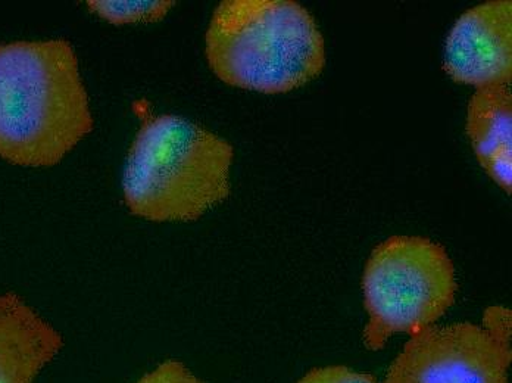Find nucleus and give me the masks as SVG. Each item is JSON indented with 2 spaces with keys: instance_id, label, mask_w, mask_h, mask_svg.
I'll return each mask as SVG.
<instances>
[{
  "instance_id": "2",
  "label": "nucleus",
  "mask_w": 512,
  "mask_h": 383,
  "mask_svg": "<svg viewBox=\"0 0 512 383\" xmlns=\"http://www.w3.org/2000/svg\"><path fill=\"white\" fill-rule=\"evenodd\" d=\"M139 111L123 177L128 210L151 221H193L226 201L233 146L186 118Z\"/></svg>"
},
{
  "instance_id": "5",
  "label": "nucleus",
  "mask_w": 512,
  "mask_h": 383,
  "mask_svg": "<svg viewBox=\"0 0 512 383\" xmlns=\"http://www.w3.org/2000/svg\"><path fill=\"white\" fill-rule=\"evenodd\" d=\"M511 311L490 307L482 326L457 323L412 333L383 383H508Z\"/></svg>"
},
{
  "instance_id": "1",
  "label": "nucleus",
  "mask_w": 512,
  "mask_h": 383,
  "mask_svg": "<svg viewBox=\"0 0 512 383\" xmlns=\"http://www.w3.org/2000/svg\"><path fill=\"white\" fill-rule=\"evenodd\" d=\"M93 130L92 112L67 40L0 45V157L58 164Z\"/></svg>"
},
{
  "instance_id": "7",
  "label": "nucleus",
  "mask_w": 512,
  "mask_h": 383,
  "mask_svg": "<svg viewBox=\"0 0 512 383\" xmlns=\"http://www.w3.org/2000/svg\"><path fill=\"white\" fill-rule=\"evenodd\" d=\"M62 347L61 333L26 302L0 295V383H33Z\"/></svg>"
},
{
  "instance_id": "8",
  "label": "nucleus",
  "mask_w": 512,
  "mask_h": 383,
  "mask_svg": "<svg viewBox=\"0 0 512 383\" xmlns=\"http://www.w3.org/2000/svg\"><path fill=\"white\" fill-rule=\"evenodd\" d=\"M467 135L487 176L512 191V96L508 86L476 89L468 104Z\"/></svg>"
},
{
  "instance_id": "3",
  "label": "nucleus",
  "mask_w": 512,
  "mask_h": 383,
  "mask_svg": "<svg viewBox=\"0 0 512 383\" xmlns=\"http://www.w3.org/2000/svg\"><path fill=\"white\" fill-rule=\"evenodd\" d=\"M206 59L221 82L276 95L304 86L326 67L314 17L293 0H226L206 31Z\"/></svg>"
},
{
  "instance_id": "10",
  "label": "nucleus",
  "mask_w": 512,
  "mask_h": 383,
  "mask_svg": "<svg viewBox=\"0 0 512 383\" xmlns=\"http://www.w3.org/2000/svg\"><path fill=\"white\" fill-rule=\"evenodd\" d=\"M298 383H377L368 373H358L343 366L312 369Z\"/></svg>"
},
{
  "instance_id": "4",
  "label": "nucleus",
  "mask_w": 512,
  "mask_h": 383,
  "mask_svg": "<svg viewBox=\"0 0 512 383\" xmlns=\"http://www.w3.org/2000/svg\"><path fill=\"white\" fill-rule=\"evenodd\" d=\"M458 283L446 249L420 236H392L374 248L362 277L364 344L380 351L395 333L435 325L454 305Z\"/></svg>"
},
{
  "instance_id": "9",
  "label": "nucleus",
  "mask_w": 512,
  "mask_h": 383,
  "mask_svg": "<svg viewBox=\"0 0 512 383\" xmlns=\"http://www.w3.org/2000/svg\"><path fill=\"white\" fill-rule=\"evenodd\" d=\"M90 11L98 17L115 24L155 23L162 20L174 6L171 0H155V2H118V0H92L87 2Z\"/></svg>"
},
{
  "instance_id": "6",
  "label": "nucleus",
  "mask_w": 512,
  "mask_h": 383,
  "mask_svg": "<svg viewBox=\"0 0 512 383\" xmlns=\"http://www.w3.org/2000/svg\"><path fill=\"white\" fill-rule=\"evenodd\" d=\"M443 70L454 82L476 89L510 87L511 0H489L458 18L446 39Z\"/></svg>"
},
{
  "instance_id": "11",
  "label": "nucleus",
  "mask_w": 512,
  "mask_h": 383,
  "mask_svg": "<svg viewBox=\"0 0 512 383\" xmlns=\"http://www.w3.org/2000/svg\"><path fill=\"white\" fill-rule=\"evenodd\" d=\"M136 383H204L199 381L183 363L176 360H168L159 364L148 375L140 378Z\"/></svg>"
}]
</instances>
